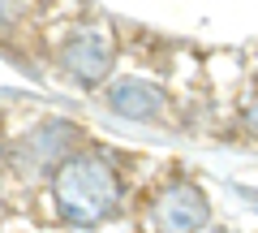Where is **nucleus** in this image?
Listing matches in <instances>:
<instances>
[{
	"instance_id": "f257e3e1",
	"label": "nucleus",
	"mask_w": 258,
	"mask_h": 233,
	"mask_svg": "<svg viewBox=\"0 0 258 233\" xmlns=\"http://www.w3.org/2000/svg\"><path fill=\"white\" fill-rule=\"evenodd\" d=\"M56 199L74 224L91 229L120 207V181L99 151H78L56 164Z\"/></svg>"
},
{
	"instance_id": "f03ea898",
	"label": "nucleus",
	"mask_w": 258,
	"mask_h": 233,
	"mask_svg": "<svg viewBox=\"0 0 258 233\" xmlns=\"http://www.w3.org/2000/svg\"><path fill=\"white\" fill-rule=\"evenodd\" d=\"M60 65L78 78L82 86H95L112 74V35L103 26H86L78 30L60 52Z\"/></svg>"
},
{
	"instance_id": "7ed1b4c3",
	"label": "nucleus",
	"mask_w": 258,
	"mask_h": 233,
	"mask_svg": "<svg viewBox=\"0 0 258 233\" xmlns=\"http://www.w3.org/2000/svg\"><path fill=\"white\" fill-rule=\"evenodd\" d=\"M211 220V203L194 181H176L164 199L155 203V224L159 233H198Z\"/></svg>"
},
{
	"instance_id": "20e7f679",
	"label": "nucleus",
	"mask_w": 258,
	"mask_h": 233,
	"mask_svg": "<svg viewBox=\"0 0 258 233\" xmlns=\"http://www.w3.org/2000/svg\"><path fill=\"white\" fill-rule=\"evenodd\" d=\"M103 104H108V112L125 117V121H155L159 112L168 108V95L159 91V86H151V82H138V78H129V82L108 86Z\"/></svg>"
},
{
	"instance_id": "39448f33",
	"label": "nucleus",
	"mask_w": 258,
	"mask_h": 233,
	"mask_svg": "<svg viewBox=\"0 0 258 233\" xmlns=\"http://www.w3.org/2000/svg\"><path fill=\"white\" fill-rule=\"evenodd\" d=\"M74 138H78V130L69 121H56V117H52V121H43L26 143H22L26 164L30 168H56L64 156H74Z\"/></svg>"
},
{
	"instance_id": "423d86ee",
	"label": "nucleus",
	"mask_w": 258,
	"mask_h": 233,
	"mask_svg": "<svg viewBox=\"0 0 258 233\" xmlns=\"http://www.w3.org/2000/svg\"><path fill=\"white\" fill-rule=\"evenodd\" d=\"M18 13H22V0H0V35H9L18 26Z\"/></svg>"
},
{
	"instance_id": "0eeeda50",
	"label": "nucleus",
	"mask_w": 258,
	"mask_h": 233,
	"mask_svg": "<svg viewBox=\"0 0 258 233\" xmlns=\"http://www.w3.org/2000/svg\"><path fill=\"white\" fill-rule=\"evenodd\" d=\"M245 134H249V138H258V95L249 100V108H245Z\"/></svg>"
},
{
	"instance_id": "6e6552de",
	"label": "nucleus",
	"mask_w": 258,
	"mask_h": 233,
	"mask_svg": "<svg viewBox=\"0 0 258 233\" xmlns=\"http://www.w3.org/2000/svg\"><path fill=\"white\" fill-rule=\"evenodd\" d=\"M215 233H220V229H215Z\"/></svg>"
}]
</instances>
